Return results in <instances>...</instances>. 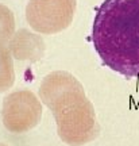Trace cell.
Instances as JSON below:
<instances>
[{"mask_svg":"<svg viewBox=\"0 0 139 146\" xmlns=\"http://www.w3.org/2000/svg\"><path fill=\"white\" fill-rule=\"evenodd\" d=\"M92 42L105 66L139 78V0H105L95 15Z\"/></svg>","mask_w":139,"mask_h":146,"instance_id":"cell-1","label":"cell"},{"mask_svg":"<svg viewBox=\"0 0 139 146\" xmlns=\"http://www.w3.org/2000/svg\"><path fill=\"white\" fill-rule=\"evenodd\" d=\"M39 114V104L28 92H16L5 99L4 125L12 131L27 130L36 123Z\"/></svg>","mask_w":139,"mask_h":146,"instance_id":"cell-3","label":"cell"},{"mask_svg":"<svg viewBox=\"0 0 139 146\" xmlns=\"http://www.w3.org/2000/svg\"><path fill=\"white\" fill-rule=\"evenodd\" d=\"M76 7V0H28L26 19L35 31L56 34L69 27Z\"/></svg>","mask_w":139,"mask_h":146,"instance_id":"cell-2","label":"cell"},{"mask_svg":"<svg viewBox=\"0 0 139 146\" xmlns=\"http://www.w3.org/2000/svg\"><path fill=\"white\" fill-rule=\"evenodd\" d=\"M15 33V18L12 11L0 4V45H5L10 42Z\"/></svg>","mask_w":139,"mask_h":146,"instance_id":"cell-6","label":"cell"},{"mask_svg":"<svg viewBox=\"0 0 139 146\" xmlns=\"http://www.w3.org/2000/svg\"><path fill=\"white\" fill-rule=\"evenodd\" d=\"M8 50L18 61L35 62L41 60L46 50V43L38 34L28 31L27 29H21L14 33L8 42Z\"/></svg>","mask_w":139,"mask_h":146,"instance_id":"cell-4","label":"cell"},{"mask_svg":"<svg viewBox=\"0 0 139 146\" xmlns=\"http://www.w3.org/2000/svg\"><path fill=\"white\" fill-rule=\"evenodd\" d=\"M14 81L12 57L5 45H0V91H4Z\"/></svg>","mask_w":139,"mask_h":146,"instance_id":"cell-5","label":"cell"}]
</instances>
